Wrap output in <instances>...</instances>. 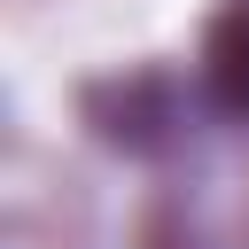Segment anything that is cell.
Returning a JSON list of instances; mask_svg holds the SVG:
<instances>
[{
	"instance_id": "cell-1",
	"label": "cell",
	"mask_w": 249,
	"mask_h": 249,
	"mask_svg": "<svg viewBox=\"0 0 249 249\" xmlns=\"http://www.w3.org/2000/svg\"><path fill=\"white\" fill-rule=\"evenodd\" d=\"M202 93L218 117H249V0H226L202 39Z\"/></svg>"
}]
</instances>
